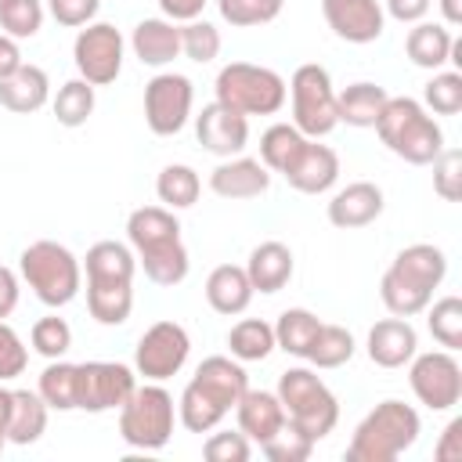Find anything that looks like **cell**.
Instances as JSON below:
<instances>
[{
  "label": "cell",
  "mask_w": 462,
  "mask_h": 462,
  "mask_svg": "<svg viewBox=\"0 0 462 462\" xmlns=\"http://www.w3.org/2000/svg\"><path fill=\"white\" fill-rule=\"evenodd\" d=\"M245 390H249V375H245L242 361H235L227 354L202 357V365L195 368V375L188 379V386L177 397V422L188 433H209L224 422L227 411H235V404Z\"/></svg>",
  "instance_id": "obj_1"
},
{
  "label": "cell",
  "mask_w": 462,
  "mask_h": 462,
  "mask_svg": "<svg viewBox=\"0 0 462 462\" xmlns=\"http://www.w3.org/2000/svg\"><path fill=\"white\" fill-rule=\"evenodd\" d=\"M126 242L137 256V267L155 285H180L188 278V249L180 238V220L166 206H141L126 217Z\"/></svg>",
  "instance_id": "obj_2"
},
{
  "label": "cell",
  "mask_w": 462,
  "mask_h": 462,
  "mask_svg": "<svg viewBox=\"0 0 462 462\" xmlns=\"http://www.w3.org/2000/svg\"><path fill=\"white\" fill-rule=\"evenodd\" d=\"M448 274V256L433 242L404 245L379 282V300L393 318H415L433 303V289H440Z\"/></svg>",
  "instance_id": "obj_3"
},
{
  "label": "cell",
  "mask_w": 462,
  "mask_h": 462,
  "mask_svg": "<svg viewBox=\"0 0 462 462\" xmlns=\"http://www.w3.org/2000/svg\"><path fill=\"white\" fill-rule=\"evenodd\" d=\"M422 433V419L411 404L386 397L357 426L346 444V462H393Z\"/></svg>",
  "instance_id": "obj_4"
},
{
  "label": "cell",
  "mask_w": 462,
  "mask_h": 462,
  "mask_svg": "<svg viewBox=\"0 0 462 462\" xmlns=\"http://www.w3.org/2000/svg\"><path fill=\"white\" fill-rule=\"evenodd\" d=\"M379 141L411 166H430L444 152V130L440 123L422 108L415 97H386L379 119H375Z\"/></svg>",
  "instance_id": "obj_5"
},
{
  "label": "cell",
  "mask_w": 462,
  "mask_h": 462,
  "mask_svg": "<svg viewBox=\"0 0 462 462\" xmlns=\"http://www.w3.org/2000/svg\"><path fill=\"white\" fill-rule=\"evenodd\" d=\"M18 274L32 289V296L43 307H54V310L72 303L79 296V289H83V263H79V256L69 245L51 242V238L29 242L22 249Z\"/></svg>",
  "instance_id": "obj_6"
},
{
  "label": "cell",
  "mask_w": 462,
  "mask_h": 462,
  "mask_svg": "<svg viewBox=\"0 0 462 462\" xmlns=\"http://www.w3.org/2000/svg\"><path fill=\"white\" fill-rule=\"evenodd\" d=\"M278 401L285 408V422L303 433L307 440H325L339 422V401L325 386V379L314 368H285L278 375Z\"/></svg>",
  "instance_id": "obj_7"
},
{
  "label": "cell",
  "mask_w": 462,
  "mask_h": 462,
  "mask_svg": "<svg viewBox=\"0 0 462 462\" xmlns=\"http://www.w3.org/2000/svg\"><path fill=\"white\" fill-rule=\"evenodd\" d=\"M177 426V401L162 383H141L119 408V437L137 451H162Z\"/></svg>",
  "instance_id": "obj_8"
},
{
  "label": "cell",
  "mask_w": 462,
  "mask_h": 462,
  "mask_svg": "<svg viewBox=\"0 0 462 462\" xmlns=\"http://www.w3.org/2000/svg\"><path fill=\"white\" fill-rule=\"evenodd\" d=\"M220 105H227L231 112L238 116H274L282 112L289 90H285V79L267 69V65H253V61H231L217 72V83H213Z\"/></svg>",
  "instance_id": "obj_9"
},
{
  "label": "cell",
  "mask_w": 462,
  "mask_h": 462,
  "mask_svg": "<svg viewBox=\"0 0 462 462\" xmlns=\"http://www.w3.org/2000/svg\"><path fill=\"white\" fill-rule=\"evenodd\" d=\"M289 97L292 101V126L303 134V137H328L336 126H339V112H336V87H332V76L328 69H321L318 61H307L300 65L289 83H285Z\"/></svg>",
  "instance_id": "obj_10"
},
{
  "label": "cell",
  "mask_w": 462,
  "mask_h": 462,
  "mask_svg": "<svg viewBox=\"0 0 462 462\" xmlns=\"http://www.w3.org/2000/svg\"><path fill=\"white\" fill-rule=\"evenodd\" d=\"M408 386L430 411H451L462 401V365L455 350H415L408 361Z\"/></svg>",
  "instance_id": "obj_11"
},
{
  "label": "cell",
  "mask_w": 462,
  "mask_h": 462,
  "mask_svg": "<svg viewBox=\"0 0 462 462\" xmlns=\"http://www.w3.org/2000/svg\"><path fill=\"white\" fill-rule=\"evenodd\" d=\"M123 51H126V40L116 25H108V22L83 25L72 40V61H76L79 79H87L90 87L116 83L123 72Z\"/></svg>",
  "instance_id": "obj_12"
},
{
  "label": "cell",
  "mask_w": 462,
  "mask_h": 462,
  "mask_svg": "<svg viewBox=\"0 0 462 462\" xmlns=\"http://www.w3.org/2000/svg\"><path fill=\"white\" fill-rule=\"evenodd\" d=\"M191 354V336L184 325L177 321H155L144 328V336L137 339L134 350V372L148 383H166L170 375H177L188 365Z\"/></svg>",
  "instance_id": "obj_13"
},
{
  "label": "cell",
  "mask_w": 462,
  "mask_h": 462,
  "mask_svg": "<svg viewBox=\"0 0 462 462\" xmlns=\"http://www.w3.org/2000/svg\"><path fill=\"white\" fill-rule=\"evenodd\" d=\"M195 83L180 72H159L144 83V123L155 137H173L188 126Z\"/></svg>",
  "instance_id": "obj_14"
},
{
  "label": "cell",
  "mask_w": 462,
  "mask_h": 462,
  "mask_svg": "<svg viewBox=\"0 0 462 462\" xmlns=\"http://www.w3.org/2000/svg\"><path fill=\"white\" fill-rule=\"evenodd\" d=\"M137 372L119 361H83L76 365V408L101 415L123 408V401L134 393Z\"/></svg>",
  "instance_id": "obj_15"
},
{
  "label": "cell",
  "mask_w": 462,
  "mask_h": 462,
  "mask_svg": "<svg viewBox=\"0 0 462 462\" xmlns=\"http://www.w3.org/2000/svg\"><path fill=\"white\" fill-rule=\"evenodd\" d=\"M195 137H199V144L209 155L231 159V155H242L245 144H249V119L238 116V112H231L220 101H209L195 116Z\"/></svg>",
  "instance_id": "obj_16"
},
{
  "label": "cell",
  "mask_w": 462,
  "mask_h": 462,
  "mask_svg": "<svg viewBox=\"0 0 462 462\" xmlns=\"http://www.w3.org/2000/svg\"><path fill=\"white\" fill-rule=\"evenodd\" d=\"M325 25L346 43H375L386 29L379 0H321Z\"/></svg>",
  "instance_id": "obj_17"
},
{
  "label": "cell",
  "mask_w": 462,
  "mask_h": 462,
  "mask_svg": "<svg viewBox=\"0 0 462 462\" xmlns=\"http://www.w3.org/2000/svg\"><path fill=\"white\" fill-rule=\"evenodd\" d=\"M209 188H213V195L231 199V202H238V199H260L271 188V170L260 159L231 155V159H220L213 166Z\"/></svg>",
  "instance_id": "obj_18"
},
{
  "label": "cell",
  "mask_w": 462,
  "mask_h": 462,
  "mask_svg": "<svg viewBox=\"0 0 462 462\" xmlns=\"http://www.w3.org/2000/svg\"><path fill=\"white\" fill-rule=\"evenodd\" d=\"M383 188L372 180H354L346 188H339L328 199V224L339 231H354V227H368L372 220L383 217Z\"/></svg>",
  "instance_id": "obj_19"
},
{
  "label": "cell",
  "mask_w": 462,
  "mask_h": 462,
  "mask_svg": "<svg viewBox=\"0 0 462 462\" xmlns=\"http://www.w3.org/2000/svg\"><path fill=\"white\" fill-rule=\"evenodd\" d=\"M365 350L368 361L379 368H404L419 350V332L408 318H383L368 328Z\"/></svg>",
  "instance_id": "obj_20"
},
{
  "label": "cell",
  "mask_w": 462,
  "mask_h": 462,
  "mask_svg": "<svg viewBox=\"0 0 462 462\" xmlns=\"http://www.w3.org/2000/svg\"><path fill=\"white\" fill-rule=\"evenodd\" d=\"M282 177L289 180V188H296L303 195H321L339 180V155L328 144H318L314 137H307L303 152Z\"/></svg>",
  "instance_id": "obj_21"
},
{
  "label": "cell",
  "mask_w": 462,
  "mask_h": 462,
  "mask_svg": "<svg viewBox=\"0 0 462 462\" xmlns=\"http://www.w3.org/2000/svg\"><path fill=\"white\" fill-rule=\"evenodd\" d=\"M79 263L87 271V285H134V274H137L134 249L116 238L94 242Z\"/></svg>",
  "instance_id": "obj_22"
},
{
  "label": "cell",
  "mask_w": 462,
  "mask_h": 462,
  "mask_svg": "<svg viewBox=\"0 0 462 462\" xmlns=\"http://www.w3.org/2000/svg\"><path fill=\"white\" fill-rule=\"evenodd\" d=\"M235 419H238V430L253 444L263 448L285 426V408H282L278 393H271V390H245L235 404Z\"/></svg>",
  "instance_id": "obj_23"
},
{
  "label": "cell",
  "mask_w": 462,
  "mask_h": 462,
  "mask_svg": "<svg viewBox=\"0 0 462 462\" xmlns=\"http://www.w3.org/2000/svg\"><path fill=\"white\" fill-rule=\"evenodd\" d=\"M130 51L141 65L162 69L180 54V25L170 18H141L130 32Z\"/></svg>",
  "instance_id": "obj_24"
},
{
  "label": "cell",
  "mask_w": 462,
  "mask_h": 462,
  "mask_svg": "<svg viewBox=\"0 0 462 462\" xmlns=\"http://www.w3.org/2000/svg\"><path fill=\"white\" fill-rule=\"evenodd\" d=\"M296 271V260H292V249L285 242H260L249 249V260H245V274L253 282V292H282L289 285Z\"/></svg>",
  "instance_id": "obj_25"
},
{
  "label": "cell",
  "mask_w": 462,
  "mask_h": 462,
  "mask_svg": "<svg viewBox=\"0 0 462 462\" xmlns=\"http://www.w3.org/2000/svg\"><path fill=\"white\" fill-rule=\"evenodd\" d=\"M206 303L224 314V318H235L242 314L249 303H253V282L245 274V267L238 263H220L209 271L206 278Z\"/></svg>",
  "instance_id": "obj_26"
},
{
  "label": "cell",
  "mask_w": 462,
  "mask_h": 462,
  "mask_svg": "<svg viewBox=\"0 0 462 462\" xmlns=\"http://www.w3.org/2000/svg\"><path fill=\"white\" fill-rule=\"evenodd\" d=\"M51 101V76L40 65H22L7 79H0V105L14 116L40 112Z\"/></svg>",
  "instance_id": "obj_27"
},
{
  "label": "cell",
  "mask_w": 462,
  "mask_h": 462,
  "mask_svg": "<svg viewBox=\"0 0 462 462\" xmlns=\"http://www.w3.org/2000/svg\"><path fill=\"white\" fill-rule=\"evenodd\" d=\"M451 47H455V36L444 22H415L404 36V54L411 65L419 69H444L451 61Z\"/></svg>",
  "instance_id": "obj_28"
},
{
  "label": "cell",
  "mask_w": 462,
  "mask_h": 462,
  "mask_svg": "<svg viewBox=\"0 0 462 462\" xmlns=\"http://www.w3.org/2000/svg\"><path fill=\"white\" fill-rule=\"evenodd\" d=\"M47 401L36 390H11V419H7V440L25 448L36 444L47 433Z\"/></svg>",
  "instance_id": "obj_29"
},
{
  "label": "cell",
  "mask_w": 462,
  "mask_h": 462,
  "mask_svg": "<svg viewBox=\"0 0 462 462\" xmlns=\"http://www.w3.org/2000/svg\"><path fill=\"white\" fill-rule=\"evenodd\" d=\"M386 97H390V94H386L379 83H368V79L350 83L346 90H339V94H336V112H339V123L357 126V130L375 126V119H379V112H383Z\"/></svg>",
  "instance_id": "obj_30"
},
{
  "label": "cell",
  "mask_w": 462,
  "mask_h": 462,
  "mask_svg": "<svg viewBox=\"0 0 462 462\" xmlns=\"http://www.w3.org/2000/svg\"><path fill=\"white\" fill-rule=\"evenodd\" d=\"M318 328H321V318H318L314 310H307V307H289V310H282L278 321H274V346L285 350V354H292V357H300V361H307V350H310Z\"/></svg>",
  "instance_id": "obj_31"
},
{
  "label": "cell",
  "mask_w": 462,
  "mask_h": 462,
  "mask_svg": "<svg viewBox=\"0 0 462 462\" xmlns=\"http://www.w3.org/2000/svg\"><path fill=\"white\" fill-rule=\"evenodd\" d=\"M227 350L235 361H263L271 357L278 346H274V325L263 321V318H242L231 325L227 332Z\"/></svg>",
  "instance_id": "obj_32"
},
{
  "label": "cell",
  "mask_w": 462,
  "mask_h": 462,
  "mask_svg": "<svg viewBox=\"0 0 462 462\" xmlns=\"http://www.w3.org/2000/svg\"><path fill=\"white\" fill-rule=\"evenodd\" d=\"M199 191H202V177L188 166V162H170L159 170L155 177V195L166 209H188L199 202Z\"/></svg>",
  "instance_id": "obj_33"
},
{
  "label": "cell",
  "mask_w": 462,
  "mask_h": 462,
  "mask_svg": "<svg viewBox=\"0 0 462 462\" xmlns=\"http://www.w3.org/2000/svg\"><path fill=\"white\" fill-rule=\"evenodd\" d=\"M303 144H307V137L292 123H271L260 134V162L271 173H285L296 162V155L303 152Z\"/></svg>",
  "instance_id": "obj_34"
},
{
  "label": "cell",
  "mask_w": 462,
  "mask_h": 462,
  "mask_svg": "<svg viewBox=\"0 0 462 462\" xmlns=\"http://www.w3.org/2000/svg\"><path fill=\"white\" fill-rule=\"evenodd\" d=\"M36 393L47 401L51 411H76V365L65 357L47 361V368L40 372Z\"/></svg>",
  "instance_id": "obj_35"
},
{
  "label": "cell",
  "mask_w": 462,
  "mask_h": 462,
  "mask_svg": "<svg viewBox=\"0 0 462 462\" xmlns=\"http://www.w3.org/2000/svg\"><path fill=\"white\" fill-rule=\"evenodd\" d=\"M94 105H97V97H94V87L87 83V79H69V83H61L58 87V94H54V101H51V108H54V119L61 123V126H69V130H76V126H83L90 116H94Z\"/></svg>",
  "instance_id": "obj_36"
},
{
  "label": "cell",
  "mask_w": 462,
  "mask_h": 462,
  "mask_svg": "<svg viewBox=\"0 0 462 462\" xmlns=\"http://www.w3.org/2000/svg\"><path fill=\"white\" fill-rule=\"evenodd\" d=\"M354 350H357V343H354L350 328L321 321V328H318V336H314V343L307 350V361L314 368H343L354 357Z\"/></svg>",
  "instance_id": "obj_37"
},
{
  "label": "cell",
  "mask_w": 462,
  "mask_h": 462,
  "mask_svg": "<svg viewBox=\"0 0 462 462\" xmlns=\"http://www.w3.org/2000/svg\"><path fill=\"white\" fill-rule=\"evenodd\" d=\"M426 325H430V336L444 350H462V300L458 296H440L433 307H426Z\"/></svg>",
  "instance_id": "obj_38"
},
{
  "label": "cell",
  "mask_w": 462,
  "mask_h": 462,
  "mask_svg": "<svg viewBox=\"0 0 462 462\" xmlns=\"http://www.w3.org/2000/svg\"><path fill=\"white\" fill-rule=\"evenodd\" d=\"M29 346H32L40 357H47V361L65 357V354L72 350V328H69V321L58 318V314L36 318L32 328H29Z\"/></svg>",
  "instance_id": "obj_39"
},
{
  "label": "cell",
  "mask_w": 462,
  "mask_h": 462,
  "mask_svg": "<svg viewBox=\"0 0 462 462\" xmlns=\"http://www.w3.org/2000/svg\"><path fill=\"white\" fill-rule=\"evenodd\" d=\"M422 108L430 116H458L462 112V72L437 69L433 79L422 87Z\"/></svg>",
  "instance_id": "obj_40"
},
{
  "label": "cell",
  "mask_w": 462,
  "mask_h": 462,
  "mask_svg": "<svg viewBox=\"0 0 462 462\" xmlns=\"http://www.w3.org/2000/svg\"><path fill=\"white\" fill-rule=\"evenodd\" d=\"M43 0H4L0 4V32L14 40H32L43 29Z\"/></svg>",
  "instance_id": "obj_41"
},
{
  "label": "cell",
  "mask_w": 462,
  "mask_h": 462,
  "mask_svg": "<svg viewBox=\"0 0 462 462\" xmlns=\"http://www.w3.org/2000/svg\"><path fill=\"white\" fill-rule=\"evenodd\" d=\"M282 7H285V0H217V11L231 29L267 25L282 14Z\"/></svg>",
  "instance_id": "obj_42"
},
{
  "label": "cell",
  "mask_w": 462,
  "mask_h": 462,
  "mask_svg": "<svg viewBox=\"0 0 462 462\" xmlns=\"http://www.w3.org/2000/svg\"><path fill=\"white\" fill-rule=\"evenodd\" d=\"M180 54L195 65H209L220 54V29L206 18L180 22Z\"/></svg>",
  "instance_id": "obj_43"
},
{
  "label": "cell",
  "mask_w": 462,
  "mask_h": 462,
  "mask_svg": "<svg viewBox=\"0 0 462 462\" xmlns=\"http://www.w3.org/2000/svg\"><path fill=\"white\" fill-rule=\"evenodd\" d=\"M253 455V440L242 430H209V437L202 440V458L206 462H249Z\"/></svg>",
  "instance_id": "obj_44"
},
{
  "label": "cell",
  "mask_w": 462,
  "mask_h": 462,
  "mask_svg": "<svg viewBox=\"0 0 462 462\" xmlns=\"http://www.w3.org/2000/svg\"><path fill=\"white\" fill-rule=\"evenodd\" d=\"M430 166H433V191L444 202H458L462 199V152L444 148Z\"/></svg>",
  "instance_id": "obj_45"
},
{
  "label": "cell",
  "mask_w": 462,
  "mask_h": 462,
  "mask_svg": "<svg viewBox=\"0 0 462 462\" xmlns=\"http://www.w3.org/2000/svg\"><path fill=\"white\" fill-rule=\"evenodd\" d=\"M310 451H314V440H307L303 433H296L289 422L263 444V455H267L271 462H307Z\"/></svg>",
  "instance_id": "obj_46"
},
{
  "label": "cell",
  "mask_w": 462,
  "mask_h": 462,
  "mask_svg": "<svg viewBox=\"0 0 462 462\" xmlns=\"http://www.w3.org/2000/svg\"><path fill=\"white\" fill-rule=\"evenodd\" d=\"M25 365H29V346L7 321H0V383L18 379L25 372Z\"/></svg>",
  "instance_id": "obj_47"
},
{
  "label": "cell",
  "mask_w": 462,
  "mask_h": 462,
  "mask_svg": "<svg viewBox=\"0 0 462 462\" xmlns=\"http://www.w3.org/2000/svg\"><path fill=\"white\" fill-rule=\"evenodd\" d=\"M101 0H47V14L65 29H83L97 18Z\"/></svg>",
  "instance_id": "obj_48"
},
{
  "label": "cell",
  "mask_w": 462,
  "mask_h": 462,
  "mask_svg": "<svg viewBox=\"0 0 462 462\" xmlns=\"http://www.w3.org/2000/svg\"><path fill=\"white\" fill-rule=\"evenodd\" d=\"M430 4L433 0H383V14H390L401 25H415L430 14Z\"/></svg>",
  "instance_id": "obj_49"
},
{
  "label": "cell",
  "mask_w": 462,
  "mask_h": 462,
  "mask_svg": "<svg viewBox=\"0 0 462 462\" xmlns=\"http://www.w3.org/2000/svg\"><path fill=\"white\" fill-rule=\"evenodd\" d=\"M433 455H437V462H458V458H462V419H451V422L444 426V433H440Z\"/></svg>",
  "instance_id": "obj_50"
},
{
  "label": "cell",
  "mask_w": 462,
  "mask_h": 462,
  "mask_svg": "<svg viewBox=\"0 0 462 462\" xmlns=\"http://www.w3.org/2000/svg\"><path fill=\"white\" fill-rule=\"evenodd\" d=\"M18 292H22L18 274H14L11 267L0 263V321H7V318L14 314V307H18Z\"/></svg>",
  "instance_id": "obj_51"
},
{
  "label": "cell",
  "mask_w": 462,
  "mask_h": 462,
  "mask_svg": "<svg viewBox=\"0 0 462 462\" xmlns=\"http://www.w3.org/2000/svg\"><path fill=\"white\" fill-rule=\"evenodd\" d=\"M206 4H209V0H159V11H162V18H170V22L180 25V22L199 18Z\"/></svg>",
  "instance_id": "obj_52"
},
{
  "label": "cell",
  "mask_w": 462,
  "mask_h": 462,
  "mask_svg": "<svg viewBox=\"0 0 462 462\" xmlns=\"http://www.w3.org/2000/svg\"><path fill=\"white\" fill-rule=\"evenodd\" d=\"M25 61H22V47H18V40L14 36H7V32H0V79H7L11 72H18Z\"/></svg>",
  "instance_id": "obj_53"
},
{
  "label": "cell",
  "mask_w": 462,
  "mask_h": 462,
  "mask_svg": "<svg viewBox=\"0 0 462 462\" xmlns=\"http://www.w3.org/2000/svg\"><path fill=\"white\" fill-rule=\"evenodd\" d=\"M440 18L444 25H462V0H440Z\"/></svg>",
  "instance_id": "obj_54"
},
{
  "label": "cell",
  "mask_w": 462,
  "mask_h": 462,
  "mask_svg": "<svg viewBox=\"0 0 462 462\" xmlns=\"http://www.w3.org/2000/svg\"><path fill=\"white\" fill-rule=\"evenodd\" d=\"M7 419H11V390L0 386V444H7Z\"/></svg>",
  "instance_id": "obj_55"
},
{
  "label": "cell",
  "mask_w": 462,
  "mask_h": 462,
  "mask_svg": "<svg viewBox=\"0 0 462 462\" xmlns=\"http://www.w3.org/2000/svg\"><path fill=\"white\" fill-rule=\"evenodd\" d=\"M0 455H4V444H0Z\"/></svg>",
  "instance_id": "obj_56"
},
{
  "label": "cell",
  "mask_w": 462,
  "mask_h": 462,
  "mask_svg": "<svg viewBox=\"0 0 462 462\" xmlns=\"http://www.w3.org/2000/svg\"><path fill=\"white\" fill-rule=\"evenodd\" d=\"M0 4H4V0H0Z\"/></svg>",
  "instance_id": "obj_57"
}]
</instances>
